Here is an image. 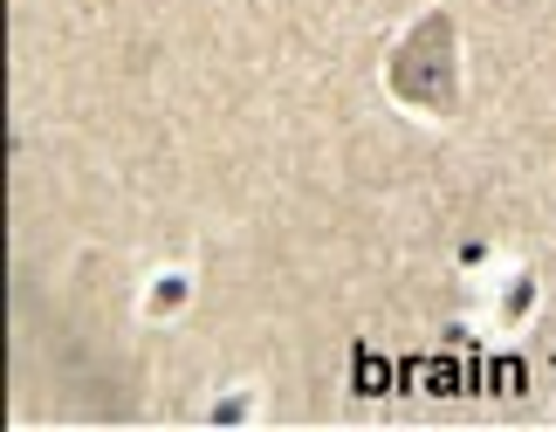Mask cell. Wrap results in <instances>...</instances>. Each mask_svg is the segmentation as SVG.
Returning a JSON list of instances; mask_svg holds the SVG:
<instances>
[{"label":"cell","instance_id":"cell-1","mask_svg":"<svg viewBox=\"0 0 556 432\" xmlns=\"http://www.w3.org/2000/svg\"><path fill=\"white\" fill-rule=\"evenodd\" d=\"M384 82H392L399 103H413L426 117L454 111L460 103V28H454V14H419L413 35L384 62Z\"/></svg>","mask_w":556,"mask_h":432}]
</instances>
